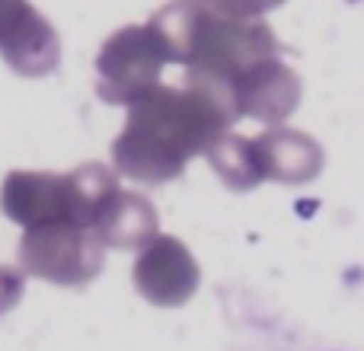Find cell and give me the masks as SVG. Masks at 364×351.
Instances as JSON below:
<instances>
[{
    "label": "cell",
    "mask_w": 364,
    "mask_h": 351,
    "mask_svg": "<svg viewBox=\"0 0 364 351\" xmlns=\"http://www.w3.org/2000/svg\"><path fill=\"white\" fill-rule=\"evenodd\" d=\"M19 291H23V281H19L10 269H0V310L13 307L16 297H19Z\"/></svg>",
    "instance_id": "cell-4"
},
{
    "label": "cell",
    "mask_w": 364,
    "mask_h": 351,
    "mask_svg": "<svg viewBox=\"0 0 364 351\" xmlns=\"http://www.w3.org/2000/svg\"><path fill=\"white\" fill-rule=\"evenodd\" d=\"M0 55L16 74L42 77L61 58V42L29 0H0Z\"/></svg>",
    "instance_id": "cell-2"
},
{
    "label": "cell",
    "mask_w": 364,
    "mask_h": 351,
    "mask_svg": "<svg viewBox=\"0 0 364 351\" xmlns=\"http://www.w3.org/2000/svg\"><path fill=\"white\" fill-rule=\"evenodd\" d=\"M0 207L19 227H48V224H83L90 214L87 205V173L80 176H51L16 170L4 179Z\"/></svg>",
    "instance_id": "cell-1"
},
{
    "label": "cell",
    "mask_w": 364,
    "mask_h": 351,
    "mask_svg": "<svg viewBox=\"0 0 364 351\" xmlns=\"http://www.w3.org/2000/svg\"><path fill=\"white\" fill-rule=\"evenodd\" d=\"M83 237L74 224H48L26 230L19 243V262L29 275L48 278V281H77L87 271L80 269Z\"/></svg>",
    "instance_id": "cell-3"
}]
</instances>
